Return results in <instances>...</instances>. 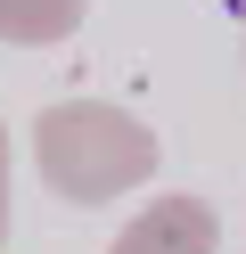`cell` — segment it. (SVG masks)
Masks as SVG:
<instances>
[{"label":"cell","mask_w":246,"mask_h":254,"mask_svg":"<svg viewBox=\"0 0 246 254\" xmlns=\"http://www.w3.org/2000/svg\"><path fill=\"white\" fill-rule=\"evenodd\" d=\"M213 246H222V213L205 197H148L107 238V254H213Z\"/></svg>","instance_id":"cell-2"},{"label":"cell","mask_w":246,"mask_h":254,"mask_svg":"<svg viewBox=\"0 0 246 254\" xmlns=\"http://www.w3.org/2000/svg\"><path fill=\"white\" fill-rule=\"evenodd\" d=\"M33 164H41L49 197L66 205H115L164 164L156 131L115 99H58L33 115Z\"/></svg>","instance_id":"cell-1"},{"label":"cell","mask_w":246,"mask_h":254,"mask_svg":"<svg viewBox=\"0 0 246 254\" xmlns=\"http://www.w3.org/2000/svg\"><path fill=\"white\" fill-rule=\"evenodd\" d=\"M0 246H8V131H0Z\"/></svg>","instance_id":"cell-4"},{"label":"cell","mask_w":246,"mask_h":254,"mask_svg":"<svg viewBox=\"0 0 246 254\" xmlns=\"http://www.w3.org/2000/svg\"><path fill=\"white\" fill-rule=\"evenodd\" d=\"M82 8H90V0H0V41L49 50V41H66L82 25Z\"/></svg>","instance_id":"cell-3"}]
</instances>
